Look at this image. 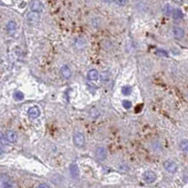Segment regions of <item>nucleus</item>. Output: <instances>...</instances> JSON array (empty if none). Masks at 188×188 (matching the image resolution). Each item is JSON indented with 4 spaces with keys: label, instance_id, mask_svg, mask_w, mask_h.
I'll return each mask as SVG.
<instances>
[{
    "label": "nucleus",
    "instance_id": "1",
    "mask_svg": "<svg viewBox=\"0 0 188 188\" xmlns=\"http://www.w3.org/2000/svg\"><path fill=\"white\" fill-rule=\"evenodd\" d=\"M41 19V14H40V11H36V10H32L30 11L29 13H28L27 16V21L28 24H35L38 22L40 21Z\"/></svg>",
    "mask_w": 188,
    "mask_h": 188
},
{
    "label": "nucleus",
    "instance_id": "2",
    "mask_svg": "<svg viewBox=\"0 0 188 188\" xmlns=\"http://www.w3.org/2000/svg\"><path fill=\"white\" fill-rule=\"evenodd\" d=\"M73 143L74 145L78 147V148H81L84 146L85 144V136L83 134L81 133H76L74 135H73Z\"/></svg>",
    "mask_w": 188,
    "mask_h": 188
},
{
    "label": "nucleus",
    "instance_id": "3",
    "mask_svg": "<svg viewBox=\"0 0 188 188\" xmlns=\"http://www.w3.org/2000/svg\"><path fill=\"white\" fill-rule=\"evenodd\" d=\"M143 179L147 183H153L156 180V174L150 170H148L144 173L143 175Z\"/></svg>",
    "mask_w": 188,
    "mask_h": 188
},
{
    "label": "nucleus",
    "instance_id": "4",
    "mask_svg": "<svg viewBox=\"0 0 188 188\" xmlns=\"http://www.w3.org/2000/svg\"><path fill=\"white\" fill-rule=\"evenodd\" d=\"M164 168L169 173H175L177 171V168H178L177 165L175 164L173 161H169V160H168L164 163Z\"/></svg>",
    "mask_w": 188,
    "mask_h": 188
},
{
    "label": "nucleus",
    "instance_id": "5",
    "mask_svg": "<svg viewBox=\"0 0 188 188\" xmlns=\"http://www.w3.org/2000/svg\"><path fill=\"white\" fill-rule=\"evenodd\" d=\"M107 153H106V149L104 147H99L96 149V157L99 161H105L106 159Z\"/></svg>",
    "mask_w": 188,
    "mask_h": 188
},
{
    "label": "nucleus",
    "instance_id": "6",
    "mask_svg": "<svg viewBox=\"0 0 188 188\" xmlns=\"http://www.w3.org/2000/svg\"><path fill=\"white\" fill-rule=\"evenodd\" d=\"M172 33L176 40H181L184 37V30L180 27H174L172 28Z\"/></svg>",
    "mask_w": 188,
    "mask_h": 188
},
{
    "label": "nucleus",
    "instance_id": "7",
    "mask_svg": "<svg viewBox=\"0 0 188 188\" xmlns=\"http://www.w3.org/2000/svg\"><path fill=\"white\" fill-rule=\"evenodd\" d=\"M5 138H6V140H8L10 143H14L17 140V134L14 131L8 130L5 133Z\"/></svg>",
    "mask_w": 188,
    "mask_h": 188
},
{
    "label": "nucleus",
    "instance_id": "8",
    "mask_svg": "<svg viewBox=\"0 0 188 188\" xmlns=\"http://www.w3.org/2000/svg\"><path fill=\"white\" fill-rule=\"evenodd\" d=\"M11 180L6 176V175H1V187L3 188H12L14 185L11 183Z\"/></svg>",
    "mask_w": 188,
    "mask_h": 188
},
{
    "label": "nucleus",
    "instance_id": "9",
    "mask_svg": "<svg viewBox=\"0 0 188 188\" xmlns=\"http://www.w3.org/2000/svg\"><path fill=\"white\" fill-rule=\"evenodd\" d=\"M28 116L31 118V119H37L39 118L40 115H41V111H40V108L38 106H32L28 109Z\"/></svg>",
    "mask_w": 188,
    "mask_h": 188
},
{
    "label": "nucleus",
    "instance_id": "10",
    "mask_svg": "<svg viewBox=\"0 0 188 188\" xmlns=\"http://www.w3.org/2000/svg\"><path fill=\"white\" fill-rule=\"evenodd\" d=\"M60 73H61L62 77H63L64 79H69L72 76V71H71V69L67 65H64V66L61 67Z\"/></svg>",
    "mask_w": 188,
    "mask_h": 188
},
{
    "label": "nucleus",
    "instance_id": "11",
    "mask_svg": "<svg viewBox=\"0 0 188 188\" xmlns=\"http://www.w3.org/2000/svg\"><path fill=\"white\" fill-rule=\"evenodd\" d=\"M30 8L32 10H36V11H42L44 9L42 3L41 1H39V0H34V1H32Z\"/></svg>",
    "mask_w": 188,
    "mask_h": 188
},
{
    "label": "nucleus",
    "instance_id": "12",
    "mask_svg": "<svg viewBox=\"0 0 188 188\" xmlns=\"http://www.w3.org/2000/svg\"><path fill=\"white\" fill-rule=\"evenodd\" d=\"M70 173L73 179H77L79 177V168L77 165L73 164L70 167Z\"/></svg>",
    "mask_w": 188,
    "mask_h": 188
},
{
    "label": "nucleus",
    "instance_id": "13",
    "mask_svg": "<svg viewBox=\"0 0 188 188\" xmlns=\"http://www.w3.org/2000/svg\"><path fill=\"white\" fill-rule=\"evenodd\" d=\"M16 29V23L14 21H9L7 26H6V30L9 34H12Z\"/></svg>",
    "mask_w": 188,
    "mask_h": 188
},
{
    "label": "nucleus",
    "instance_id": "14",
    "mask_svg": "<svg viewBox=\"0 0 188 188\" xmlns=\"http://www.w3.org/2000/svg\"><path fill=\"white\" fill-rule=\"evenodd\" d=\"M87 78L91 81H95L99 78V73L96 70H90L87 72Z\"/></svg>",
    "mask_w": 188,
    "mask_h": 188
},
{
    "label": "nucleus",
    "instance_id": "15",
    "mask_svg": "<svg viewBox=\"0 0 188 188\" xmlns=\"http://www.w3.org/2000/svg\"><path fill=\"white\" fill-rule=\"evenodd\" d=\"M74 45L77 49H82L86 46V41L83 38H78V39H76V41H75Z\"/></svg>",
    "mask_w": 188,
    "mask_h": 188
},
{
    "label": "nucleus",
    "instance_id": "16",
    "mask_svg": "<svg viewBox=\"0 0 188 188\" xmlns=\"http://www.w3.org/2000/svg\"><path fill=\"white\" fill-rule=\"evenodd\" d=\"M173 8L169 5V4H166L163 8V12L167 15V16H171L172 15V12H173Z\"/></svg>",
    "mask_w": 188,
    "mask_h": 188
},
{
    "label": "nucleus",
    "instance_id": "17",
    "mask_svg": "<svg viewBox=\"0 0 188 188\" xmlns=\"http://www.w3.org/2000/svg\"><path fill=\"white\" fill-rule=\"evenodd\" d=\"M182 16H183V14H182V10H181L180 9H173L172 17H173L174 19L178 20V19L182 18Z\"/></svg>",
    "mask_w": 188,
    "mask_h": 188
},
{
    "label": "nucleus",
    "instance_id": "18",
    "mask_svg": "<svg viewBox=\"0 0 188 188\" xmlns=\"http://www.w3.org/2000/svg\"><path fill=\"white\" fill-rule=\"evenodd\" d=\"M180 147H181V149H182V152L188 153V140H186V139L182 140V141L180 142Z\"/></svg>",
    "mask_w": 188,
    "mask_h": 188
},
{
    "label": "nucleus",
    "instance_id": "19",
    "mask_svg": "<svg viewBox=\"0 0 188 188\" xmlns=\"http://www.w3.org/2000/svg\"><path fill=\"white\" fill-rule=\"evenodd\" d=\"M100 79H101L102 82H107L109 79H110V74L108 72H102L101 75H100Z\"/></svg>",
    "mask_w": 188,
    "mask_h": 188
},
{
    "label": "nucleus",
    "instance_id": "20",
    "mask_svg": "<svg viewBox=\"0 0 188 188\" xmlns=\"http://www.w3.org/2000/svg\"><path fill=\"white\" fill-rule=\"evenodd\" d=\"M121 91H122V94H123V95L127 96V95H130V94H131V92H132V89H131V87H130V86H124V87H122Z\"/></svg>",
    "mask_w": 188,
    "mask_h": 188
},
{
    "label": "nucleus",
    "instance_id": "21",
    "mask_svg": "<svg viewBox=\"0 0 188 188\" xmlns=\"http://www.w3.org/2000/svg\"><path fill=\"white\" fill-rule=\"evenodd\" d=\"M13 98L15 100H17V101H22V100L24 99V94L21 91H15L13 94Z\"/></svg>",
    "mask_w": 188,
    "mask_h": 188
},
{
    "label": "nucleus",
    "instance_id": "22",
    "mask_svg": "<svg viewBox=\"0 0 188 188\" xmlns=\"http://www.w3.org/2000/svg\"><path fill=\"white\" fill-rule=\"evenodd\" d=\"M122 105L124 106V108H126V109H129L132 107V103L130 101H127V100H125V101L122 102Z\"/></svg>",
    "mask_w": 188,
    "mask_h": 188
},
{
    "label": "nucleus",
    "instance_id": "23",
    "mask_svg": "<svg viewBox=\"0 0 188 188\" xmlns=\"http://www.w3.org/2000/svg\"><path fill=\"white\" fill-rule=\"evenodd\" d=\"M115 3L119 6H125L127 4L128 2V0H114Z\"/></svg>",
    "mask_w": 188,
    "mask_h": 188
},
{
    "label": "nucleus",
    "instance_id": "24",
    "mask_svg": "<svg viewBox=\"0 0 188 188\" xmlns=\"http://www.w3.org/2000/svg\"><path fill=\"white\" fill-rule=\"evenodd\" d=\"M38 187H44V188H49L50 186L48 185V184H45V183H42V184H40L39 186Z\"/></svg>",
    "mask_w": 188,
    "mask_h": 188
},
{
    "label": "nucleus",
    "instance_id": "25",
    "mask_svg": "<svg viewBox=\"0 0 188 188\" xmlns=\"http://www.w3.org/2000/svg\"><path fill=\"white\" fill-rule=\"evenodd\" d=\"M105 2H106V3H110V2H112V1H114V0H104Z\"/></svg>",
    "mask_w": 188,
    "mask_h": 188
}]
</instances>
